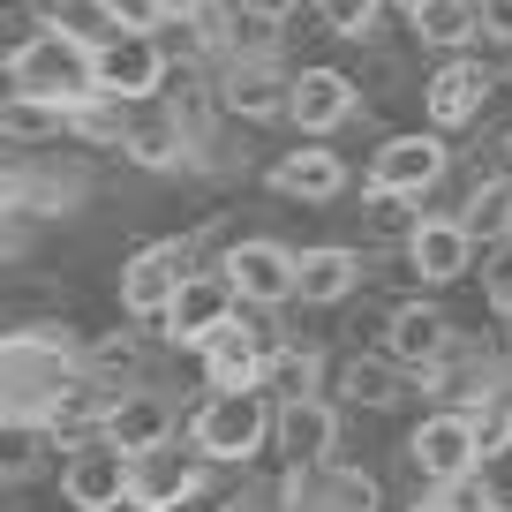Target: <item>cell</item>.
<instances>
[{
    "instance_id": "1",
    "label": "cell",
    "mask_w": 512,
    "mask_h": 512,
    "mask_svg": "<svg viewBox=\"0 0 512 512\" xmlns=\"http://www.w3.org/2000/svg\"><path fill=\"white\" fill-rule=\"evenodd\" d=\"M279 430V400L272 392H211L189 422V445L204 452L211 467H249L256 452L272 445Z\"/></svg>"
},
{
    "instance_id": "2",
    "label": "cell",
    "mask_w": 512,
    "mask_h": 512,
    "mask_svg": "<svg viewBox=\"0 0 512 512\" xmlns=\"http://www.w3.org/2000/svg\"><path fill=\"white\" fill-rule=\"evenodd\" d=\"M166 61H174V46H159V31H128L121 23L91 46V83L128 98V106H151L166 91Z\"/></svg>"
},
{
    "instance_id": "3",
    "label": "cell",
    "mask_w": 512,
    "mask_h": 512,
    "mask_svg": "<svg viewBox=\"0 0 512 512\" xmlns=\"http://www.w3.org/2000/svg\"><path fill=\"white\" fill-rule=\"evenodd\" d=\"M189 272H196V241H181V234L144 241V249L121 264V309L136 324H159L166 309H174V294L189 287Z\"/></svg>"
},
{
    "instance_id": "4",
    "label": "cell",
    "mask_w": 512,
    "mask_h": 512,
    "mask_svg": "<svg viewBox=\"0 0 512 512\" xmlns=\"http://www.w3.org/2000/svg\"><path fill=\"white\" fill-rule=\"evenodd\" d=\"M8 91L31 98H83L91 91V46L61 31H31L23 46H8Z\"/></svg>"
},
{
    "instance_id": "5",
    "label": "cell",
    "mask_w": 512,
    "mask_h": 512,
    "mask_svg": "<svg viewBox=\"0 0 512 512\" xmlns=\"http://www.w3.org/2000/svg\"><path fill=\"white\" fill-rule=\"evenodd\" d=\"M407 460H415V475L430 482V490H445V482H467V475L482 467L475 407H437V415H422L415 437H407Z\"/></svg>"
},
{
    "instance_id": "6",
    "label": "cell",
    "mask_w": 512,
    "mask_h": 512,
    "mask_svg": "<svg viewBox=\"0 0 512 512\" xmlns=\"http://www.w3.org/2000/svg\"><path fill=\"white\" fill-rule=\"evenodd\" d=\"M128 482H136V452H121L113 437H91V445H76L61 460V497L76 512H121Z\"/></svg>"
},
{
    "instance_id": "7",
    "label": "cell",
    "mask_w": 512,
    "mask_h": 512,
    "mask_svg": "<svg viewBox=\"0 0 512 512\" xmlns=\"http://www.w3.org/2000/svg\"><path fill=\"white\" fill-rule=\"evenodd\" d=\"M445 166H452V151H445V136H392V144H377V159H369V196H400V204H422V196L445 181Z\"/></svg>"
},
{
    "instance_id": "8",
    "label": "cell",
    "mask_w": 512,
    "mask_h": 512,
    "mask_svg": "<svg viewBox=\"0 0 512 512\" xmlns=\"http://www.w3.org/2000/svg\"><path fill=\"white\" fill-rule=\"evenodd\" d=\"M196 354H204V384H211V392H264L279 347H272V332H264V324L234 317L226 332H211Z\"/></svg>"
},
{
    "instance_id": "9",
    "label": "cell",
    "mask_w": 512,
    "mask_h": 512,
    "mask_svg": "<svg viewBox=\"0 0 512 512\" xmlns=\"http://www.w3.org/2000/svg\"><path fill=\"white\" fill-rule=\"evenodd\" d=\"M219 272L241 287L249 309H279V302L302 294V256H294L287 241H234V249L219 256Z\"/></svg>"
},
{
    "instance_id": "10",
    "label": "cell",
    "mask_w": 512,
    "mask_h": 512,
    "mask_svg": "<svg viewBox=\"0 0 512 512\" xmlns=\"http://www.w3.org/2000/svg\"><path fill=\"white\" fill-rule=\"evenodd\" d=\"M241 317V287L226 272H189V287L174 294V309L159 317L166 347H204L211 332H226V324Z\"/></svg>"
},
{
    "instance_id": "11",
    "label": "cell",
    "mask_w": 512,
    "mask_h": 512,
    "mask_svg": "<svg viewBox=\"0 0 512 512\" xmlns=\"http://www.w3.org/2000/svg\"><path fill=\"white\" fill-rule=\"evenodd\" d=\"M467 264H475V226L460 211H437V219L407 226V272L422 287H452V279H467Z\"/></svg>"
},
{
    "instance_id": "12",
    "label": "cell",
    "mask_w": 512,
    "mask_h": 512,
    "mask_svg": "<svg viewBox=\"0 0 512 512\" xmlns=\"http://www.w3.org/2000/svg\"><path fill=\"white\" fill-rule=\"evenodd\" d=\"M204 452H174V445H159V452H136V482H128V512H181L196 490H204Z\"/></svg>"
},
{
    "instance_id": "13",
    "label": "cell",
    "mask_w": 512,
    "mask_h": 512,
    "mask_svg": "<svg viewBox=\"0 0 512 512\" xmlns=\"http://www.w3.org/2000/svg\"><path fill=\"white\" fill-rule=\"evenodd\" d=\"M490 68L467 61V53H445V68H437L430 83H422V113H430V128L445 136V128H467L482 106H490Z\"/></svg>"
},
{
    "instance_id": "14",
    "label": "cell",
    "mask_w": 512,
    "mask_h": 512,
    "mask_svg": "<svg viewBox=\"0 0 512 512\" xmlns=\"http://www.w3.org/2000/svg\"><path fill=\"white\" fill-rule=\"evenodd\" d=\"M452 339H460V332H452L445 309H430V302H400L392 317H384V354H392V362H407L415 377H430V369L445 362Z\"/></svg>"
},
{
    "instance_id": "15",
    "label": "cell",
    "mask_w": 512,
    "mask_h": 512,
    "mask_svg": "<svg viewBox=\"0 0 512 512\" xmlns=\"http://www.w3.org/2000/svg\"><path fill=\"white\" fill-rule=\"evenodd\" d=\"M128 166H144V174H189V121H181L174 106H136V121H128Z\"/></svg>"
},
{
    "instance_id": "16",
    "label": "cell",
    "mask_w": 512,
    "mask_h": 512,
    "mask_svg": "<svg viewBox=\"0 0 512 512\" xmlns=\"http://www.w3.org/2000/svg\"><path fill=\"white\" fill-rule=\"evenodd\" d=\"M272 445H279V460H287V467H332V452H339V407L332 400H287V407H279Z\"/></svg>"
},
{
    "instance_id": "17",
    "label": "cell",
    "mask_w": 512,
    "mask_h": 512,
    "mask_svg": "<svg viewBox=\"0 0 512 512\" xmlns=\"http://www.w3.org/2000/svg\"><path fill=\"white\" fill-rule=\"evenodd\" d=\"M354 113H362V83H354L347 68H302V76H294V128H302V136H332Z\"/></svg>"
},
{
    "instance_id": "18",
    "label": "cell",
    "mask_w": 512,
    "mask_h": 512,
    "mask_svg": "<svg viewBox=\"0 0 512 512\" xmlns=\"http://www.w3.org/2000/svg\"><path fill=\"white\" fill-rule=\"evenodd\" d=\"M219 106L241 121H294V76H279L272 61H234L219 83Z\"/></svg>"
},
{
    "instance_id": "19",
    "label": "cell",
    "mask_w": 512,
    "mask_h": 512,
    "mask_svg": "<svg viewBox=\"0 0 512 512\" xmlns=\"http://www.w3.org/2000/svg\"><path fill=\"white\" fill-rule=\"evenodd\" d=\"M264 189L294 196V204H332V196L347 189V159H339L332 144H302V151H287L279 166H264Z\"/></svg>"
},
{
    "instance_id": "20",
    "label": "cell",
    "mask_w": 512,
    "mask_h": 512,
    "mask_svg": "<svg viewBox=\"0 0 512 512\" xmlns=\"http://www.w3.org/2000/svg\"><path fill=\"white\" fill-rule=\"evenodd\" d=\"M106 437H113L121 452H159V445H174V407H166L159 392H144V384H136V392H121V400H113Z\"/></svg>"
},
{
    "instance_id": "21",
    "label": "cell",
    "mask_w": 512,
    "mask_h": 512,
    "mask_svg": "<svg viewBox=\"0 0 512 512\" xmlns=\"http://www.w3.org/2000/svg\"><path fill=\"white\" fill-rule=\"evenodd\" d=\"M0 136H8L16 151H31V144H61V136H68V98L8 91V106H0Z\"/></svg>"
},
{
    "instance_id": "22",
    "label": "cell",
    "mask_w": 512,
    "mask_h": 512,
    "mask_svg": "<svg viewBox=\"0 0 512 512\" xmlns=\"http://www.w3.org/2000/svg\"><path fill=\"white\" fill-rule=\"evenodd\" d=\"M407 31H415V46H430V53H460V46L482 38V8L475 0H430V8L407 16Z\"/></svg>"
},
{
    "instance_id": "23",
    "label": "cell",
    "mask_w": 512,
    "mask_h": 512,
    "mask_svg": "<svg viewBox=\"0 0 512 512\" xmlns=\"http://www.w3.org/2000/svg\"><path fill=\"white\" fill-rule=\"evenodd\" d=\"M407 377H415V369L392 362V354H354V362L339 369V400L347 407H392L407 392Z\"/></svg>"
},
{
    "instance_id": "24",
    "label": "cell",
    "mask_w": 512,
    "mask_h": 512,
    "mask_svg": "<svg viewBox=\"0 0 512 512\" xmlns=\"http://www.w3.org/2000/svg\"><path fill=\"white\" fill-rule=\"evenodd\" d=\"M362 287V256L354 249H302V302H317V309H332V302H347V294Z\"/></svg>"
},
{
    "instance_id": "25",
    "label": "cell",
    "mask_w": 512,
    "mask_h": 512,
    "mask_svg": "<svg viewBox=\"0 0 512 512\" xmlns=\"http://www.w3.org/2000/svg\"><path fill=\"white\" fill-rule=\"evenodd\" d=\"M23 8H31L38 31H61L76 46H98L106 31H121V16H113L106 0H23Z\"/></svg>"
},
{
    "instance_id": "26",
    "label": "cell",
    "mask_w": 512,
    "mask_h": 512,
    "mask_svg": "<svg viewBox=\"0 0 512 512\" xmlns=\"http://www.w3.org/2000/svg\"><path fill=\"white\" fill-rule=\"evenodd\" d=\"M128 121H136V106L98 91V83L83 98H68V136H83V144H128Z\"/></svg>"
},
{
    "instance_id": "27",
    "label": "cell",
    "mask_w": 512,
    "mask_h": 512,
    "mask_svg": "<svg viewBox=\"0 0 512 512\" xmlns=\"http://www.w3.org/2000/svg\"><path fill=\"white\" fill-rule=\"evenodd\" d=\"M264 392H272L279 407H287V400H324V354L317 347H279Z\"/></svg>"
},
{
    "instance_id": "28",
    "label": "cell",
    "mask_w": 512,
    "mask_h": 512,
    "mask_svg": "<svg viewBox=\"0 0 512 512\" xmlns=\"http://www.w3.org/2000/svg\"><path fill=\"white\" fill-rule=\"evenodd\" d=\"M460 219L475 226V241H512V174H490L467 189Z\"/></svg>"
},
{
    "instance_id": "29",
    "label": "cell",
    "mask_w": 512,
    "mask_h": 512,
    "mask_svg": "<svg viewBox=\"0 0 512 512\" xmlns=\"http://www.w3.org/2000/svg\"><path fill=\"white\" fill-rule=\"evenodd\" d=\"M83 369H91L98 384H113V392H136V377H144V347H136V332H106V339H91Z\"/></svg>"
},
{
    "instance_id": "30",
    "label": "cell",
    "mask_w": 512,
    "mask_h": 512,
    "mask_svg": "<svg viewBox=\"0 0 512 512\" xmlns=\"http://www.w3.org/2000/svg\"><path fill=\"white\" fill-rule=\"evenodd\" d=\"M384 8H392V0H317V16H324L332 38H369Z\"/></svg>"
},
{
    "instance_id": "31",
    "label": "cell",
    "mask_w": 512,
    "mask_h": 512,
    "mask_svg": "<svg viewBox=\"0 0 512 512\" xmlns=\"http://www.w3.org/2000/svg\"><path fill=\"white\" fill-rule=\"evenodd\" d=\"M475 437H482V460H505V452H512V400H505V392L475 400Z\"/></svg>"
},
{
    "instance_id": "32",
    "label": "cell",
    "mask_w": 512,
    "mask_h": 512,
    "mask_svg": "<svg viewBox=\"0 0 512 512\" xmlns=\"http://www.w3.org/2000/svg\"><path fill=\"white\" fill-rule=\"evenodd\" d=\"M482 302L512 317V241H490V256H482Z\"/></svg>"
},
{
    "instance_id": "33",
    "label": "cell",
    "mask_w": 512,
    "mask_h": 512,
    "mask_svg": "<svg viewBox=\"0 0 512 512\" xmlns=\"http://www.w3.org/2000/svg\"><path fill=\"white\" fill-rule=\"evenodd\" d=\"M106 8L128 31H166V23H174V0H106Z\"/></svg>"
},
{
    "instance_id": "34",
    "label": "cell",
    "mask_w": 512,
    "mask_h": 512,
    "mask_svg": "<svg viewBox=\"0 0 512 512\" xmlns=\"http://www.w3.org/2000/svg\"><path fill=\"white\" fill-rule=\"evenodd\" d=\"M38 437H46V430L8 422V482H31V475H38Z\"/></svg>"
},
{
    "instance_id": "35",
    "label": "cell",
    "mask_w": 512,
    "mask_h": 512,
    "mask_svg": "<svg viewBox=\"0 0 512 512\" xmlns=\"http://www.w3.org/2000/svg\"><path fill=\"white\" fill-rule=\"evenodd\" d=\"M482 497H490V512H512V452L482 460Z\"/></svg>"
},
{
    "instance_id": "36",
    "label": "cell",
    "mask_w": 512,
    "mask_h": 512,
    "mask_svg": "<svg viewBox=\"0 0 512 512\" xmlns=\"http://www.w3.org/2000/svg\"><path fill=\"white\" fill-rule=\"evenodd\" d=\"M482 8V38L490 46H512V0H475Z\"/></svg>"
},
{
    "instance_id": "37",
    "label": "cell",
    "mask_w": 512,
    "mask_h": 512,
    "mask_svg": "<svg viewBox=\"0 0 512 512\" xmlns=\"http://www.w3.org/2000/svg\"><path fill=\"white\" fill-rule=\"evenodd\" d=\"M234 8H249V16H279V23L294 16V0H234Z\"/></svg>"
},
{
    "instance_id": "38",
    "label": "cell",
    "mask_w": 512,
    "mask_h": 512,
    "mask_svg": "<svg viewBox=\"0 0 512 512\" xmlns=\"http://www.w3.org/2000/svg\"><path fill=\"white\" fill-rule=\"evenodd\" d=\"M415 512H452V497H445V490H430V497H422Z\"/></svg>"
},
{
    "instance_id": "39",
    "label": "cell",
    "mask_w": 512,
    "mask_h": 512,
    "mask_svg": "<svg viewBox=\"0 0 512 512\" xmlns=\"http://www.w3.org/2000/svg\"><path fill=\"white\" fill-rule=\"evenodd\" d=\"M204 8H219V0H174V16H204Z\"/></svg>"
},
{
    "instance_id": "40",
    "label": "cell",
    "mask_w": 512,
    "mask_h": 512,
    "mask_svg": "<svg viewBox=\"0 0 512 512\" xmlns=\"http://www.w3.org/2000/svg\"><path fill=\"white\" fill-rule=\"evenodd\" d=\"M392 8H400V16H415V8H430V0H392Z\"/></svg>"
},
{
    "instance_id": "41",
    "label": "cell",
    "mask_w": 512,
    "mask_h": 512,
    "mask_svg": "<svg viewBox=\"0 0 512 512\" xmlns=\"http://www.w3.org/2000/svg\"><path fill=\"white\" fill-rule=\"evenodd\" d=\"M219 512H249V505H219Z\"/></svg>"
},
{
    "instance_id": "42",
    "label": "cell",
    "mask_w": 512,
    "mask_h": 512,
    "mask_svg": "<svg viewBox=\"0 0 512 512\" xmlns=\"http://www.w3.org/2000/svg\"><path fill=\"white\" fill-rule=\"evenodd\" d=\"M505 332H512V317H505Z\"/></svg>"
},
{
    "instance_id": "43",
    "label": "cell",
    "mask_w": 512,
    "mask_h": 512,
    "mask_svg": "<svg viewBox=\"0 0 512 512\" xmlns=\"http://www.w3.org/2000/svg\"><path fill=\"white\" fill-rule=\"evenodd\" d=\"M505 151H512V144H505Z\"/></svg>"
}]
</instances>
